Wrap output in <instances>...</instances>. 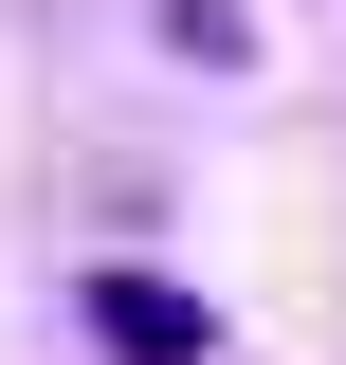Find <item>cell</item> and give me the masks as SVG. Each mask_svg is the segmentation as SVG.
<instances>
[{"label": "cell", "mask_w": 346, "mask_h": 365, "mask_svg": "<svg viewBox=\"0 0 346 365\" xmlns=\"http://www.w3.org/2000/svg\"><path fill=\"white\" fill-rule=\"evenodd\" d=\"M73 311H91L110 365H201V347H219V292H182V274H146V256H110Z\"/></svg>", "instance_id": "obj_1"}]
</instances>
